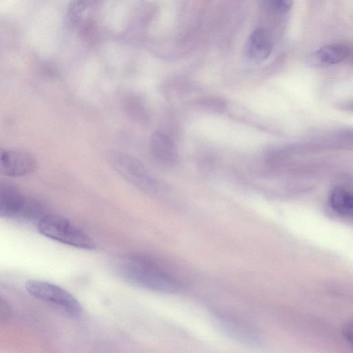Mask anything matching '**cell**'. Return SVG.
<instances>
[{
	"instance_id": "8fae6325",
	"label": "cell",
	"mask_w": 353,
	"mask_h": 353,
	"mask_svg": "<svg viewBox=\"0 0 353 353\" xmlns=\"http://www.w3.org/2000/svg\"><path fill=\"white\" fill-rule=\"evenodd\" d=\"M124 111L130 118L139 123H147L150 113L145 101L139 96L130 95L123 102Z\"/></svg>"
},
{
	"instance_id": "277c9868",
	"label": "cell",
	"mask_w": 353,
	"mask_h": 353,
	"mask_svg": "<svg viewBox=\"0 0 353 353\" xmlns=\"http://www.w3.org/2000/svg\"><path fill=\"white\" fill-rule=\"evenodd\" d=\"M25 287L32 296L69 317L77 318L82 314L83 308L79 301L60 286L45 281L30 279L26 282Z\"/></svg>"
},
{
	"instance_id": "9c48e42d",
	"label": "cell",
	"mask_w": 353,
	"mask_h": 353,
	"mask_svg": "<svg viewBox=\"0 0 353 353\" xmlns=\"http://www.w3.org/2000/svg\"><path fill=\"white\" fill-rule=\"evenodd\" d=\"M23 195L17 189L0 183V218L16 217L26 208Z\"/></svg>"
},
{
	"instance_id": "30bf717a",
	"label": "cell",
	"mask_w": 353,
	"mask_h": 353,
	"mask_svg": "<svg viewBox=\"0 0 353 353\" xmlns=\"http://www.w3.org/2000/svg\"><path fill=\"white\" fill-rule=\"evenodd\" d=\"M330 204L332 210L341 216H351L353 210L352 194L343 187H336L331 192Z\"/></svg>"
},
{
	"instance_id": "7a4b0ae2",
	"label": "cell",
	"mask_w": 353,
	"mask_h": 353,
	"mask_svg": "<svg viewBox=\"0 0 353 353\" xmlns=\"http://www.w3.org/2000/svg\"><path fill=\"white\" fill-rule=\"evenodd\" d=\"M38 230L50 239L77 248L92 250L96 247L88 234L59 215L47 214L41 217Z\"/></svg>"
},
{
	"instance_id": "52a82bcc",
	"label": "cell",
	"mask_w": 353,
	"mask_h": 353,
	"mask_svg": "<svg viewBox=\"0 0 353 353\" xmlns=\"http://www.w3.org/2000/svg\"><path fill=\"white\" fill-rule=\"evenodd\" d=\"M272 48V39L269 32L260 28L255 29L248 37L244 46V53L249 61L259 63L270 56Z\"/></svg>"
},
{
	"instance_id": "3957f363",
	"label": "cell",
	"mask_w": 353,
	"mask_h": 353,
	"mask_svg": "<svg viewBox=\"0 0 353 353\" xmlns=\"http://www.w3.org/2000/svg\"><path fill=\"white\" fill-rule=\"evenodd\" d=\"M108 159L114 170L137 188L150 194L161 191L160 181L134 157L121 151L113 150L110 152Z\"/></svg>"
},
{
	"instance_id": "6da1fadb",
	"label": "cell",
	"mask_w": 353,
	"mask_h": 353,
	"mask_svg": "<svg viewBox=\"0 0 353 353\" xmlns=\"http://www.w3.org/2000/svg\"><path fill=\"white\" fill-rule=\"evenodd\" d=\"M116 270L124 281L143 289L168 294L181 289L175 276L145 256H124L117 263Z\"/></svg>"
},
{
	"instance_id": "7c38bea8",
	"label": "cell",
	"mask_w": 353,
	"mask_h": 353,
	"mask_svg": "<svg viewBox=\"0 0 353 353\" xmlns=\"http://www.w3.org/2000/svg\"><path fill=\"white\" fill-rule=\"evenodd\" d=\"M268 5L279 13L288 12L293 4L292 0H265Z\"/></svg>"
},
{
	"instance_id": "ba28073f",
	"label": "cell",
	"mask_w": 353,
	"mask_h": 353,
	"mask_svg": "<svg viewBox=\"0 0 353 353\" xmlns=\"http://www.w3.org/2000/svg\"><path fill=\"white\" fill-rule=\"evenodd\" d=\"M350 46L343 43L324 46L311 54L310 63L315 67H327L344 61L350 54Z\"/></svg>"
},
{
	"instance_id": "5b68a950",
	"label": "cell",
	"mask_w": 353,
	"mask_h": 353,
	"mask_svg": "<svg viewBox=\"0 0 353 353\" xmlns=\"http://www.w3.org/2000/svg\"><path fill=\"white\" fill-rule=\"evenodd\" d=\"M37 163L29 153L6 150L0 147V174L8 176H22L35 170Z\"/></svg>"
},
{
	"instance_id": "4fadbf2b",
	"label": "cell",
	"mask_w": 353,
	"mask_h": 353,
	"mask_svg": "<svg viewBox=\"0 0 353 353\" xmlns=\"http://www.w3.org/2000/svg\"><path fill=\"white\" fill-rule=\"evenodd\" d=\"M12 314V310L8 304L3 299L0 297V320H6Z\"/></svg>"
},
{
	"instance_id": "8992f818",
	"label": "cell",
	"mask_w": 353,
	"mask_h": 353,
	"mask_svg": "<svg viewBox=\"0 0 353 353\" xmlns=\"http://www.w3.org/2000/svg\"><path fill=\"white\" fill-rule=\"evenodd\" d=\"M150 152L154 160L162 166L174 167L179 161L176 146L167 134L157 131L150 139Z\"/></svg>"
}]
</instances>
